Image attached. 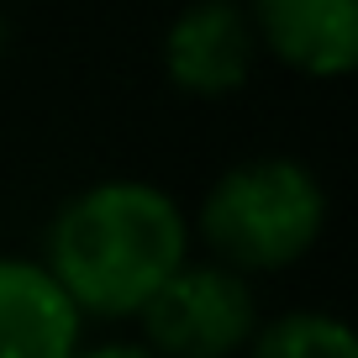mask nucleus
I'll return each mask as SVG.
<instances>
[{
  "instance_id": "obj_1",
  "label": "nucleus",
  "mask_w": 358,
  "mask_h": 358,
  "mask_svg": "<svg viewBox=\"0 0 358 358\" xmlns=\"http://www.w3.org/2000/svg\"><path fill=\"white\" fill-rule=\"evenodd\" d=\"M190 258V216L148 179H101L69 195L43 237V268L79 316L127 322Z\"/></svg>"
},
{
  "instance_id": "obj_2",
  "label": "nucleus",
  "mask_w": 358,
  "mask_h": 358,
  "mask_svg": "<svg viewBox=\"0 0 358 358\" xmlns=\"http://www.w3.org/2000/svg\"><path fill=\"white\" fill-rule=\"evenodd\" d=\"M201 243L232 274H280L327 232V185L290 153H258L216 174L201 201Z\"/></svg>"
},
{
  "instance_id": "obj_3",
  "label": "nucleus",
  "mask_w": 358,
  "mask_h": 358,
  "mask_svg": "<svg viewBox=\"0 0 358 358\" xmlns=\"http://www.w3.org/2000/svg\"><path fill=\"white\" fill-rule=\"evenodd\" d=\"M137 322L158 358H237L258 332V295L216 258H185Z\"/></svg>"
},
{
  "instance_id": "obj_4",
  "label": "nucleus",
  "mask_w": 358,
  "mask_h": 358,
  "mask_svg": "<svg viewBox=\"0 0 358 358\" xmlns=\"http://www.w3.org/2000/svg\"><path fill=\"white\" fill-rule=\"evenodd\" d=\"M258 37L243 0H190L164 32V74L179 95L222 101L253 79Z\"/></svg>"
},
{
  "instance_id": "obj_5",
  "label": "nucleus",
  "mask_w": 358,
  "mask_h": 358,
  "mask_svg": "<svg viewBox=\"0 0 358 358\" xmlns=\"http://www.w3.org/2000/svg\"><path fill=\"white\" fill-rule=\"evenodd\" d=\"M258 53L290 74L343 79L358 64V0H243Z\"/></svg>"
},
{
  "instance_id": "obj_6",
  "label": "nucleus",
  "mask_w": 358,
  "mask_h": 358,
  "mask_svg": "<svg viewBox=\"0 0 358 358\" xmlns=\"http://www.w3.org/2000/svg\"><path fill=\"white\" fill-rule=\"evenodd\" d=\"M85 316L74 311L43 258L0 253V358H74Z\"/></svg>"
},
{
  "instance_id": "obj_7",
  "label": "nucleus",
  "mask_w": 358,
  "mask_h": 358,
  "mask_svg": "<svg viewBox=\"0 0 358 358\" xmlns=\"http://www.w3.org/2000/svg\"><path fill=\"white\" fill-rule=\"evenodd\" d=\"M248 358H358V337L332 311H285L258 322Z\"/></svg>"
},
{
  "instance_id": "obj_8",
  "label": "nucleus",
  "mask_w": 358,
  "mask_h": 358,
  "mask_svg": "<svg viewBox=\"0 0 358 358\" xmlns=\"http://www.w3.org/2000/svg\"><path fill=\"white\" fill-rule=\"evenodd\" d=\"M74 358H158V353L143 343H79Z\"/></svg>"
},
{
  "instance_id": "obj_9",
  "label": "nucleus",
  "mask_w": 358,
  "mask_h": 358,
  "mask_svg": "<svg viewBox=\"0 0 358 358\" xmlns=\"http://www.w3.org/2000/svg\"><path fill=\"white\" fill-rule=\"evenodd\" d=\"M6 43H11V27H6V16H0V58H6Z\"/></svg>"
}]
</instances>
